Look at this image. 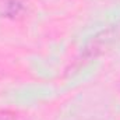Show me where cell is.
<instances>
[{"mask_svg":"<svg viewBox=\"0 0 120 120\" xmlns=\"http://www.w3.org/2000/svg\"><path fill=\"white\" fill-rule=\"evenodd\" d=\"M25 0H0V17L7 20H20L27 14Z\"/></svg>","mask_w":120,"mask_h":120,"instance_id":"1","label":"cell"},{"mask_svg":"<svg viewBox=\"0 0 120 120\" xmlns=\"http://www.w3.org/2000/svg\"><path fill=\"white\" fill-rule=\"evenodd\" d=\"M0 120H18V115L13 110L1 109L0 110Z\"/></svg>","mask_w":120,"mask_h":120,"instance_id":"2","label":"cell"},{"mask_svg":"<svg viewBox=\"0 0 120 120\" xmlns=\"http://www.w3.org/2000/svg\"><path fill=\"white\" fill-rule=\"evenodd\" d=\"M0 75H1V71H0Z\"/></svg>","mask_w":120,"mask_h":120,"instance_id":"3","label":"cell"}]
</instances>
